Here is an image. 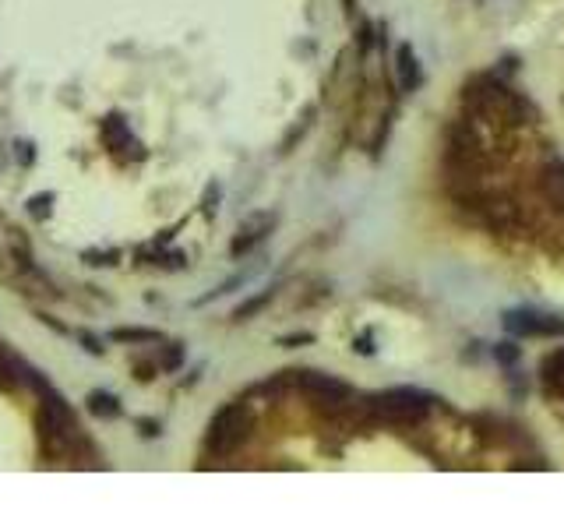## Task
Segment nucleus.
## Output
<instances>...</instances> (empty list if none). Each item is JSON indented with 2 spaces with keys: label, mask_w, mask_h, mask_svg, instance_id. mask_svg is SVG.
I'll return each mask as SVG.
<instances>
[{
  "label": "nucleus",
  "mask_w": 564,
  "mask_h": 529,
  "mask_svg": "<svg viewBox=\"0 0 564 529\" xmlns=\"http://www.w3.org/2000/svg\"><path fill=\"white\" fill-rule=\"evenodd\" d=\"M247 424H251V417H247L244 406H226L223 413H216V420H212V427H208V438H205L208 452H216V455L233 452V448L244 441Z\"/></svg>",
  "instance_id": "1"
},
{
  "label": "nucleus",
  "mask_w": 564,
  "mask_h": 529,
  "mask_svg": "<svg viewBox=\"0 0 564 529\" xmlns=\"http://www.w3.org/2000/svg\"><path fill=\"white\" fill-rule=\"evenodd\" d=\"M374 413L392 420V424H416L427 413V399L420 392H409V388H395V392L374 399Z\"/></svg>",
  "instance_id": "2"
},
{
  "label": "nucleus",
  "mask_w": 564,
  "mask_h": 529,
  "mask_svg": "<svg viewBox=\"0 0 564 529\" xmlns=\"http://www.w3.org/2000/svg\"><path fill=\"white\" fill-rule=\"evenodd\" d=\"M297 385L304 388V392H311L318 403H328V406H346L349 399H353V388H349L346 381L332 378V374H321V371H300Z\"/></svg>",
  "instance_id": "3"
},
{
  "label": "nucleus",
  "mask_w": 564,
  "mask_h": 529,
  "mask_svg": "<svg viewBox=\"0 0 564 529\" xmlns=\"http://www.w3.org/2000/svg\"><path fill=\"white\" fill-rule=\"evenodd\" d=\"M505 325L519 336H561L564 332V321L554 318H540V314H529V311H515L505 318Z\"/></svg>",
  "instance_id": "4"
},
{
  "label": "nucleus",
  "mask_w": 564,
  "mask_h": 529,
  "mask_svg": "<svg viewBox=\"0 0 564 529\" xmlns=\"http://www.w3.org/2000/svg\"><path fill=\"white\" fill-rule=\"evenodd\" d=\"M399 82L406 92H413L416 85H420V68H416V57H413L409 46H402L399 50Z\"/></svg>",
  "instance_id": "5"
},
{
  "label": "nucleus",
  "mask_w": 564,
  "mask_h": 529,
  "mask_svg": "<svg viewBox=\"0 0 564 529\" xmlns=\"http://www.w3.org/2000/svg\"><path fill=\"white\" fill-rule=\"evenodd\" d=\"M543 191H547V198L557 205V209H564V170L561 166H550V170L543 173Z\"/></svg>",
  "instance_id": "6"
},
{
  "label": "nucleus",
  "mask_w": 564,
  "mask_h": 529,
  "mask_svg": "<svg viewBox=\"0 0 564 529\" xmlns=\"http://www.w3.org/2000/svg\"><path fill=\"white\" fill-rule=\"evenodd\" d=\"M89 410L96 413V417H106V420L120 417V403L113 399L110 392H92L89 395Z\"/></svg>",
  "instance_id": "7"
},
{
  "label": "nucleus",
  "mask_w": 564,
  "mask_h": 529,
  "mask_svg": "<svg viewBox=\"0 0 564 529\" xmlns=\"http://www.w3.org/2000/svg\"><path fill=\"white\" fill-rule=\"evenodd\" d=\"M543 374H547V381H550V385L564 388V350H557L554 357H547V360H543Z\"/></svg>",
  "instance_id": "8"
},
{
  "label": "nucleus",
  "mask_w": 564,
  "mask_h": 529,
  "mask_svg": "<svg viewBox=\"0 0 564 529\" xmlns=\"http://www.w3.org/2000/svg\"><path fill=\"white\" fill-rule=\"evenodd\" d=\"M113 339H120V343H127V339H138V343H156V339H163L159 332H149V328H127V332H113Z\"/></svg>",
  "instance_id": "9"
}]
</instances>
